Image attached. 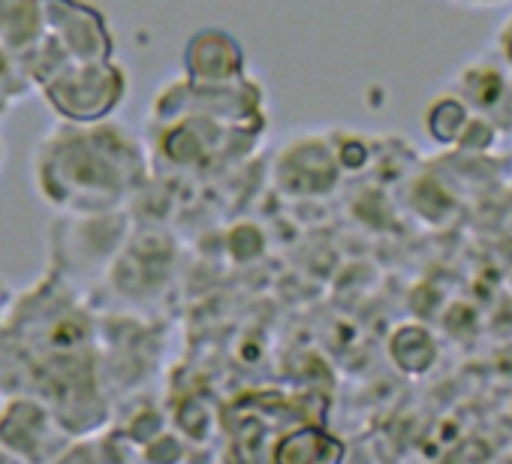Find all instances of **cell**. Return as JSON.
Wrapping results in <instances>:
<instances>
[{"mask_svg":"<svg viewBox=\"0 0 512 464\" xmlns=\"http://www.w3.org/2000/svg\"><path fill=\"white\" fill-rule=\"evenodd\" d=\"M148 154L121 124H58L34 154L37 190L58 208L106 214L145 181Z\"/></svg>","mask_w":512,"mask_h":464,"instance_id":"cell-1","label":"cell"},{"mask_svg":"<svg viewBox=\"0 0 512 464\" xmlns=\"http://www.w3.org/2000/svg\"><path fill=\"white\" fill-rule=\"evenodd\" d=\"M461 7H473V10H491V7H503L509 0H455Z\"/></svg>","mask_w":512,"mask_h":464,"instance_id":"cell-9","label":"cell"},{"mask_svg":"<svg viewBox=\"0 0 512 464\" xmlns=\"http://www.w3.org/2000/svg\"><path fill=\"white\" fill-rule=\"evenodd\" d=\"M184 79L199 85H229L247 79V52L223 28H202L184 46Z\"/></svg>","mask_w":512,"mask_h":464,"instance_id":"cell-4","label":"cell"},{"mask_svg":"<svg viewBox=\"0 0 512 464\" xmlns=\"http://www.w3.org/2000/svg\"><path fill=\"white\" fill-rule=\"evenodd\" d=\"M452 4H455V0H452Z\"/></svg>","mask_w":512,"mask_h":464,"instance_id":"cell-10","label":"cell"},{"mask_svg":"<svg viewBox=\"0 0 512 464\" xmlns=\"http://www.w3.org/2000/svg\"><path fill=\"white\" fill-rule=\"evenodd\" d=\"M43 37L40 0H0V52L22 55Z\"/></svg>","mask_w":512,"mask_h":464,"instance_id":"cell-5","label":"cell"},{"mask_svg":"<svg viewBox=\"0 0 512 464\" xmlns=\"http://www.w3.org/2000/svg\"><path fill=\"white\" fill-rule=\"evenodd\" d=\"M40 7L43 34H49L73 64L115 58V34L94 4L88 0H40Z\"/></svg>","mask_w":512,"mask_h":464,"instance_id":"cell-3","label":"cell"},{"mask_svg":"<svg viewBox=\"0 0 512 464\" xmlns=\"http://www.w3.org/2000/svg\"><path fill=\"white\" fill-rule=\"evenodd\" d=\"M473 112L467 109V103L455 94V97H437L428 106L425 115V127L437 142H458L464 127L470 124Z\"/></svg>","mask_w":512,"mask_h":464,"instance_id":"cell-7","label":"cell"},{"mask_svg":"<svg viewBox=\"0 0 512 464\" xmlns=\"http://www.w3.org/2000/svg\"><path fill=\"white\" fill-rule=\"evenodd\" d=\"M500 58H503V64L512 70V19L503 25V31H500Z\"/></svg>","mask_w":512,"mask_h":464,"instance_id":"cell-8","label":"cell"},{"mask_svg":"<svg viewBox=\"0 0 512 464\" xmlns=\"http://www.w3.org/2000/svg\"><path fill=\"white\" fill-rule=\"evenodd\" d=\"M458 97L467 103V109H479V112H488L494 106L503 103L506 97V82L503 76L494 70V67H470L461 73V88H458Z\"/></svg>","mask_w":512,"mask_h":464,"instance_id":"cell-6","label":"cell"},{"mask_svg":"<svg viewBox=\"0 0 512 464\" xmlns=\"http://www.w3.org/2000/svg\"><path fill=\"white\" fill-rule=\"evenodd\" d=\"M43 103L52 109L58 124H103L112 121L130 94V76L121 64L112 61H85L70 64L37 88Z\"/></svg>","mask_w":512,"mask_h":464,"instance_id":"cell-2","label":"cell"}]
</instances>
